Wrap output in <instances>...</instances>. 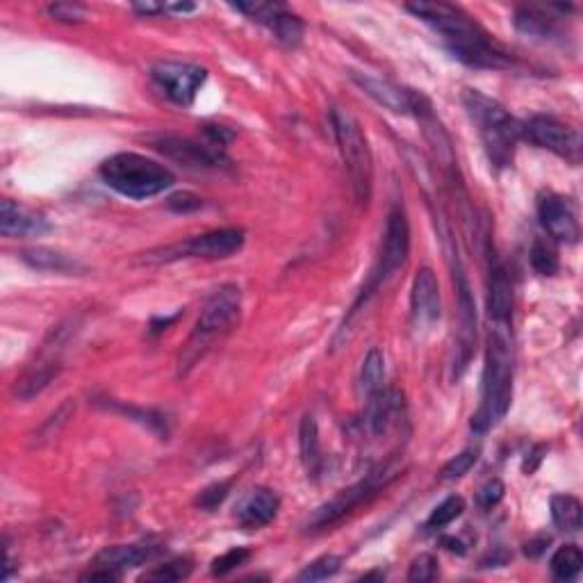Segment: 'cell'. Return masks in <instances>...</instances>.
Returning a JSON list of instances; mask_svg holds the SVG:
<instances>
[{
    "label": "cell",
    "mask_w": 583,
    "mask_h": 583,
    "mask_svg": "<svg viewBox=\"0 0 583 583\" xmlns=\"http://www.w3.org/2000/svg\"><path fill=\"white\" fill-rule=\"evenodd\" d=\"M454 283H456V292H458V315H461V333H458V349H456L458 351L456 376H461L467 363H470V356H472L474 342H476V308H474L470 281H467L465 269L458 258H456V267H454Z\"/></svg>",
    "instance_id": "e0dca14e"
},
{
    "label": "cell",
    "mask_w": 583,
    "mask_h": 583,
    "mask_svg": "<svg viewBox=\"0 0 583 583\" xmlns=\"http://www.w3.org/2000/svg\"><path fill=\"white\" fill-rule=\"evenodd\" d=\"M46 12L51 14L55 21H62V23H80L82 19H85V7L73 5V3L48 5Z\"/></svg>",
    "instance_id": "ab89813d"
},
{
    "label": "cell",
    "mask_w": 583,
    "mask_h": 583,
    "mask_svg": "<svg viewBox=\"0 0 583 583\" xmlns=\"http://www.w3.org/2000/svg\"><path fill=\"white\" fill-rule=\"evenodd\" d=\"M203 208V199L192 192H178L169 199V210L178 212V215H187V212H194Z\"/></svg>",
    "instance_id": "60d3db41"
},
{
    "label": "cell",
    "mask_w": 583,
    "mask_h": 583,
    "mask_svg": "<svg viewBox=\"0 0 583 583\" xmlns=\"http://www.w3.org/2000/svg\"><path fill=\"white\" fill-rule=\"evenodd\" d=\"M233 481H219V483H212L205 490H201V495L196 497V506L203 508V511H215L221 504H224V499L228 497V492H231Z\"/></svg>",
    "instance_id": "74e56055"
},
{
    "label": "cell",
    "mask_w": 583,
    "mask_h": 583,
    "mask_svg": "<svg viewBox=\"0 0 583 583\" xmlns=\"http://www.w3.org/2000/svg\"><path fill=\"white\" fill-rule=\"evenodd\" d=\"M244 231L242 228H215L203 235H194L190 240L160 246L144 253L139 262L144 265H167V262L185 260V258H201V260H221L231 258L244 246Z\"/></svg>",
    "instance_id": "8992f818"
},
{
    "label": "cell",
    "mask_w": 583,
    "mask_h": 583,
    "mask_svg": "<svg viewBox=\"0 0 583 583\" xmlns=\"http://www.w3.org/2000/svg\"><path fill=\"white\" fill-rule=\"evenodd\" d=\"M151 78L169 101L187 108L208 80V71L190 62H158L151 67Z\"/></svg>",
    "instance_id": "8fae6325"
},
{
    "label": "cell",
    "mask_w": 583,
    "mask_h": 583,
    "mask_svg": "<svg viewBox=\"0 0 583 583\" xmlns=\"http://www.w3.org/2000/svg\"><path fill=\"white\" fill-rule=\"evenodd\" d=\"M515 28L517 32L536 39H552L558 32V19L552 16L549 7L540 5H522L515 10Z\"/></svg>",
    "instance_id": "cb8c5ba5"
},
{
    "label": "cell",
    "mask_w": 583,
    "mask_h": 583,
    "mask_svg": "<svg viewBox=\"0 0 583 583\" xmlns=\"http://www.w3.org/2000/svg\"><path fill=\"white\" fill-rule=\"evenodd\" d=\"M351 80L363 89L367 96H372L376 103L388 108L394 114H410V94L408 89L394 85L390 80L369 76V73L351 71Z\"/></svg>",
    "instance_id": "ffe728a7"
},
{
    "label": "cell",
    "mask_w": 583,
    "mask_h": 583,
    "mask_svg": "<svg viewBox=\"0 0 583 583\" xmlns=\"http://www.w3.org/2000/svg\"><path fill=\"white\" fill-rule=\"evenodd\" d=\"M529 260H531V267L536 269L540 276H554L558 272V267H561V265H558L556 251L543 240L533 242Z\"/></svg>",
    "instance_id": "836d02e7"
},
{
    "label": "cell",
    "mask_w": 583,
    "mask_h": 583,
    "mask_svg": "<svg viewBox=\"0 0 583 583\" xmlns=\"http://www.w3.org/2000/svg\"><path fill=\"white\" fill-rule=\"evenodd\" d=\"M194 565L190 558H174V561L158 565V568L146 572L142 581H160V583H171V581H183L192 574Z\"/></svg>",
    "instance_id": "1f68e13d"
},
{
    "label": "cell",
    "mask_w": 583,
    "mask_h": 583,
    "mask_svg": "<svg viewBox=\"0 0 583 583\" xmlns=\"http://www.w3.org/2000/svg\"><path fill=\"white\" fill-rule=\"evenodd\" d=\"M440 285L431 267H422L413 278L410 290V317L417 331L431 328L440 319Z\"/></svg>",
    "instance_id": "2e32d148"
},
{
    "label": "cell",
    "mask_w": 583,
    "mask_h": 583,
    "mask_svg": "<svg viewBox=\"0 0 583 583\" xmlns=\"http://www.w3.org/2000/svg\"><path fill=\"white\" fill-rule=\"evenodd\" d=\"M340 565H342L340 556H333V554L319 556L317 561H312L310 565H306V568H303L297 574V581H324V579H331V577H335V574L340 572Z\"/></svg>",
    "instance_id": "d6a6232c"
},
{
    "label": "cell",
    "mask_w": 583,
    "mask_h": 583,
    "mask_svg": "<svg viewBox=\"0 0 583 583\" xmlns=\"http://www.w3.org/2000/svg\"><path fill=\"white\" fill-rule=\"evenodd\" d=\"M463 103L476 130H479L483 149H486L492 167H511L515 146L522 137V123H517L502 103L481 94L479 89H465Z\"/></svg>",
    "instance_id": "3957f363"
},
{
    "label": "cell",
    "mask_w": 583,
    "mask_h": 583,
    "mask_svg": "<svg viewBox=\"0 0 583 583\" xmlns=\"http://www.w3.org/2000/svg\"><path fill=\"white\" fill-rule=\"evenodd\" d=\"M581 511V502L574 495L552 497V520L565 533H577L581 529Z\"/></svg>",
    "instance_id": "4316f807"
},
{
    "label": "cell",
    "mask_w": 583,
    "mask_h": 583,
    "mask_svg": "<svg viewBox=\"0 0 583 583\" xmlns=\"http://www.w3.org/2000/svg\"><path fill=\"white\" fill-rule=\"evenodd\" d=\"M504 492H506L504 483L499 481V479H492V481L486 483V486L481 488V492H479V504L488 511V508L497 506L499 502H502V499H504Z\"/></svg>",
    "instance_id": "b9f144b4"
},
{
    "label": "cell",
    "mask_w": 583,
    "mask_h": 583,
    "mask_svg": "<svg viewBox=\"0 0 583 583\" xmlns=\"http://www.w3.org/2000/svg\"><path fill=\"white\" fill-rule=\"evenodd\" d=\"M549 545V538H538V540H531V543L524 545V554L531 556V558H538L540 554L545 552V547Z\"/></svg>",
    "instance_id": "7bdbcfd3"
},
{
    "label": "cell",
    "mask_w": 583,
    "mask_h": 583,
    "mask_svg": "<svg viewBox=\"0 0 583 583\" xmlns=\"http://www.w3.org/2000/svg\"><path fill=\"white\" fill-rule=\"evenodd\" d=\"M410 256V224H408V217L406 212L401 208H392L390 215H388V224H385V237H383V246H381V258H379V265L369 276L367 285L363 287V292H360L358 301L353 303V308L347 317V324L351 322V317L356 315L358 308L363 306V303L369 301V297L379 290V287L388 281V278L397 272L399 267H404V262ZM344 324V326H347Z\"/></svg>",
    "instance_id": "52a82bcc"
},
{
    "label": "cell",
    "mask_w": 583,
    "mask_h": 583,
    "mask_svg": "<svg viewBox=\"0 0 583 583\" xmlns=\"http://www.w3.org/2000/svg\"><path fill=\"white\" fill-rule=\"evenodd\" d=\"M135 12H139L142 16H153L167 10H164V5H158V3H135Z\"/></svg>",
    "instance_id": "ee69618b"
},
{
    "label": "cell",
    "mask_w": 583,
    "mask_h": 583,
    "mask_svg": "<svg viewBox=\"0 0 583 583\" xmlns=\"http://www.w3.org/2000/svg\"><path fill=\"white\" fill-rule=\"evenodd\" d=\"M299 451L301 463L306 467L308 476H317L322 470V447H319V429L315 417L306 415L301 420L299 429Z\"/></svg>",
    "instance_id": "484cf974"
},
{
    "label": "cell",
    "mask_w": 583,
    "mask_h": 583,
    "mask_svg": "<svg viewBox=\"0 0 583 583\" xmlns=\"http://www.w3.org/2000/svg\"><path fill=\"white\" fill-rule=\"evenodd\" d=\"M435 577H438V561H435V556L420 554L413 563H410L408 581L426 583V581H433Z\"/></svg>",
    "instance_id": "f35d334b"
},
{
    "label": "cell",
    "mask_w": 583,
    "mask_h": 583,
    "mask_svg": "<svg viewBox=\"0 0 583 583\" xmlns=\"http://www.w3.org/2000/svg\"><path fill=\"white\" fill-rule=\"evenodd\" d=\"M442 545H445L449 549V552L465 554V545L461 543V540H456V538H442Z\"/></svg>",
    "instance_id": "f6af8a7d"
},
{
    "label": "cell",
    "mask_w": 583,
    "mask_h": 583,
    "mask_svg": "<svg viewBox=\"0 0 583 583\" xmlns=\"http://www.w3.org/2000/svg\"><path fill=\"white\" fill-rule=\"evenodd\" d=\"M101 178L110 190L135 201L158 196L176 183L174 174L164 164L139 153L110 155L101 164Z\"/></svg>",
    "instance_id": "277c9868"
},
{
    "label": "cell",
    "mask_w": 583,
    "mask_h": 583,
    "mask_svg": "<svg viewBox=\"0 0 583 583\" xmlns=\"http://www.w3.org/2000/svg\"><path fill=\"white\" fill-rule=\"evenodd\" d=\"M488 315L495 324L506 326L513 315V285L502 262L492 260L490 265V294H488Z\"/></svg>",
    "instance_id": "603a6c76"
},
{
    "label": "cell",
    "mask_w": 583,
    "mask_h": 583,
    "mask_svg": "<svg viewBox=\"0 0 583 583\" xmlns=\"http://www.w3.org/2000/svg\"><path fill=\"white\" fill-rule=\"evenodd\" d=\"M71 328L67 326H57L55 331L51 333V338L46 340L44 349H41V356L37 358V363H32L26 374L21 376L19 381L14 385V397L21 399V401H30L35 399L37 394L44 392L48 385L53 383V379H57V374H60V356H62V349L64 344H67Z\"/></svg>",
    "instance_id": "30bf717a"
},
{
    "label": "cell",
    "mask_w": 583,
    "mask_h": 583,
    "mask_svg": "<svg viewBox=\"0 0 583 583\" xmlns=\"http://www.w3.org/2000/svg\"><path fill=\"white\" fill-rule=\"evenodd\" d=\"M404 408V394L399 390H379L369 397L367 404V429L372 435H385L394 424Z\"/></svg>",
    "instance_id": "7402d4cb"
},
{
    "label": "cell",
    "mask_w": 583,
    "mask_h": 583,
    "mask_svg": "<svg viewBox=\"0 0 583 583\" xmlns=\"http://www.w3.org/2000/svg\"><path fill=\"white\" fill-rule=\"evenodd\" d=\"M73 410H76V406H73V401L67 399V404H62L60 408L55 410V413L48 417V420L39 426V431H37V442L41 445V442H46V440H53L57 433H60V429L64 424L69 422V417L73 415Z\"/></svg>",
    "instance_id": "d590c367"
},
{
    "label": "cell",
    "mask_w": 583,
    "mask_h": 583,
    "mask_svg": "<svg viewBox=\"0 0 583 583\" xmlns=\"http://www.w3.org/2000/svg\"><path fill=\"white\" fill-rule=\"evenodd\" d=\"M392 479H394V472L390 470L388 465L381 467V470H376V472H369L363 481H358V483H353V486L340 490L333 499H328L326 504L319 506L317 511L310 515L308 529L322 531V529L333 527V524H338L340 520H344V517H347L351 511H356L360 504L367 502V499H372L376 492H381Z\"/></svg>",
    "instance_id": "ba28073f"
},
{
    "label": "cell",
    "mask_w": 583,
    "mask_h": 583,
    "mask_svg": "<svg viewBox=\"0 0 583 583\" xmlns=\"http://www.w3.org/2000/svg\"><path fill=\"white\" fill-rule=\"evenodd\" d=\"M249 558H251V549L233 547V549H228L226 554H221L219 558H215L210 570H212V574H215V577H226V574H231L233 570L240 568V565L249 563Z\"/></svg>",
    "instance_id": "8d00e7d4"
},
{
    "label": "cell",
    "mask_w": 583,
    "mask_h": 583,
    "mask_svg": "<svg viewBox=\"0 0 583 583\" xmlns=\"http://www.w3.org/2000/svg\"><path fill=\"white\" fill-rule=\"evenodd\" d=\"M281 508V499L274 490L256 488L242 499L240 508H237V522L246 531H258L267 524H272Z\"/></svg>",
    "instance_id": "d6986e66"
},
{
    "label": "cell",
    "mask_w": 583,
    "mask_h": 583,
    "mask_svg": "<svg viewBox=\"0 0 583 583\" xmlns=\"http://www.w3.org/2000/svg\"><path fill=\"white\" fill-rule=\"evenodd\" d=\"M240 310H242L240 287L233 283L221 285L219 290L205 301L199 322H196L194 328V338L208 340L228 331V328L237 322V317H240Z\"/></svg>",
    "instance_id": "5bb4252c"
},
{
    "label": "cell",
    "mask_w": 583,
    "mask_h": 583,
    "mask_svg": "<svg viewBox=\"0 0 583 583\" xmlns=\"http://www.w3.org/2000/svg\"><path fill=\"white\" fill-rule=\"evenodd\" d=\"M331 126L335 142L340 146V153L347 164V174L351 178L353 194H356V201L360 205H367L369 196H372V183H374V160H372V149H369V142L360 128V123L353 119V114L333 108L331 112Z\"/></svg>",
    "instance_id": "5b68a950"
},
{
    "label": "cell",
    "mask_w": 583,
    "mask_h": 583,
    "mask_svg": "<svg viewBox=\"0 0 583 583\" xmlns=\"http://www.w3.org/2000/svg\"><path fill=\"white\" fill-rule=\"evenodd\" d=\"M164 10L167 12H178V14H187V12H194L196 5H164Z\"/></svg>",
    "instance_id": "bcb514c9"
},
{
    "label": "cell",
    "mask_w": 583,
    "mask_h": 583,
    "mask_svg": "<svg viewBox=\"0 0 583 583\" xmlns=\"http://www.w3.org/2000/svg\"><path fill=\"white\" fill-rule=\"evenodd\" d=\"M408 94H410V114H415L417 123H420L424 142L431 149L433 160L438 162L447 174H454V171L458 169V162H456L454 142H451L447 128L442 126L438 114L433 112V105L429 98H426L422 92H415V89H408Z\"/></svg>",
    "instance_id": "7c38bea8"
},
{
    "label": "cell",
    "mask_w": 583,
    "mask_h": 583,
    "mask_svg": "<svg viewBox=\"0 0 583 583\" xmlns=\"http://www.w3.org/2000/svg\"><path fill=\"white\" fill-rule=\"evenodd\" d=\"M48 231H51V224L39 212L12 199L0 203V233L5 237H39Z\"/></svg>",
    "instance_id": "ac0fdd59"
},
{
    "label": "cell",
    "mask_w": 583,
    "mask_h": 583,
    "mask_svg": "<svg viewBox=\"0 0 583 583\" xmlns=\"http://www.w3.org/2000/svg\"><path fill=\"white\" fill-rule=\"evenodd\" d=\"M522 137H527L529 142L540 146V149L554 153L572 164L581 162L583 142L579 130L554 117H545V114L531 117L522 126Z\"/></svg>",
    "instance_id": "9c48e42d"
},
{
    "label": "cell",
    "mask_w": 583,
    "mask_h": 583,
    "mask_svg": "<svg viewBox=\"0 0 583 583\" xmlns=\"http://www.w3.org/2000/svg\"><path fill=\"white\" fill-rule=\"evenodd\" d=\"M463 513H465V499L458 495H451L445 499V502L433 508L429 520H426V529H433V531L445 529L451 522H456Z\"/></svg>",
    "instance_id": "4dcf8cb0"
},
{
    "label": "cell",
    "mask_w": 583,
    "mask_h": 583,
    "mask_svg": "<svg viewBox=\"0 0 583 583\" xmlns=\"http://www.w3.org/2000/svg\"><path fill=\"white\" fill-rule=\"evenodd\" d=\"M513 401V347L506 326L490 331L486 367H483V399L472 417V429L486 433L504 420Z\"/></svg>",
    "instance_id": "7a4b0ae2"
},
{
    "label": "cell",
    "mask_w": 583,
    "mask_h": 583,
    "mask_svg": "<svg viewBox=\"0 0 583 583\" xmlns=\"http://www.w3.org/2000/svg\"><path fill=\"white\" fill-rule=\"evenodd\" d=\"M383 379H385V358L379 349H372L365 356L363 369H360V390H363L367 397H372V394L383 390Z\"/></svg>",
    "instance_id": "f546056e"
},
{
    "label": "cell",
    "mask_w": 583,
    "mask_h": 583,
    "mask_svg": "<svg viewBox=\"0 0 583 583\" xmlns=\"http://www.w3.org/2000/svg\"><path fill=\"white\" fill-rule=\"evenodd\" d=\"M538 219L543 224L549 237H554L556 242L565 244H577L581 228L577 212H574L572 203L561 194L545 192L538 196Z\"/></svg>",
    "instance_id": "9a60e30c"
},
{
    "label": "cell",
    "mask_w": 583,
    "mask_h": 583,
    "mask_svg": "<svg viewBox=\"0 0 583 583\" xmlns=\"http://www.w3.org/2000/svg\"><path fill=\"white\" fill-rule=\"evenodd\" d=\"M269 30H272L276 39L287 48H297L303 41V21L297 14L287 12L285 7L276 14V19L269 23Z\"/></svg>",
    "instance_id": "f1b7e54d"
},
{
    "label": "cell",
    "mask_w": 583,
    "mask_h": 583,
    "mask_svg": "<svg viewBox=\"0 0 583 583\" xmlns=\"http://www.w3.org/2000/svg\"><path fill=\"white\" fill-rule=\"evenodd\" d=\"M23 262L30 265L37 272H55V274H73L82 272V267L78 260H73L71 256L55 249H46V246H37V249L23 251Z\"/></svg>",
    "instance_id": "d4e9b609"
},
{
    "label": "cell",
    "mask_w": 583,
    "mask_h": 583,
    "mask_svg": "<svg viewBox=\"0 0 583 583\" xmlns=\"http://www.w3.org/2000/svg\"><path fill=\"white\" fill-rule=\"evenodd\" d=\"M479 461V449H465L461 454L451 458V461L440 470V481H456L465 476L467 472Z\"/></svg>",
    "instance_id": "e575fe53"
},
{
    "label": "cell",
    "mask_w": 583,
    "mask_h": 583,
    "mask_svg": "<svg viewBox=\"0 0 583 583\" xmlns=\"http://www.w3.org/2000/svg\"><path fill=\"white\" fill-rule=\"evenodd\" d=\"M149 142L155 151L167 155L169 160H176L187 169H217L228 162L224 149L210 142L201 144L178 135H155Z\"/></svg>",
    "instance_id": "4fadbf2b"
},
{
    "label": "cell",
    "mask_w": 583,
    "mask_h": 583,
    "mask_svg": "<svg viewBox=\"0 0 583 583\" xmlns=\"http://www.w3.org/2000/svg\"><path fill=\"white\" fill-rule=\"evenodd\" d=\"M549 568H552V574L558 581L574 579L583 568L581 549L577 545H572V543L558 547L556 554L552 556V563H549Z\"/></svg>",
    "instance_id": "83f0119b"
},
{
    "label": "cell",
    "mask_w": 583,
    "mask_h": 583,
    "mask_svg": "<svg viewBox=\"0 0 583 583\" xmlns=\"http://www.w3.org/2000/svg\"><path fill=\"white\" fill-rule=\"evenodd\" d=\"M162 552L160 545L155 543H139V545H112L98 552L94 558V565L98 568H110L114 572H123L130 568H139V565L149 563Z\"/></svg>",
    "instance_id": "44dd1931"
},
{
    "label": "cell",
    "mask_w": 583,
    "mask_h": 583,
    "mask_svg": "<svg viewBox=\"0 0 583 583\" xmlns=\"http://www.w3.org/2000/svg\"><path fill=\"white\" fill-rule=\"evenodd\" d=\"M406 10L413 12L424 23H429L438 35H442L451 55L467 67L490 71L515 67L513 55L506 53L461 7L447 3H410L406 5Z\"/></svg>",
    "instance_id": "6da1fadb"
}]
</instances>
